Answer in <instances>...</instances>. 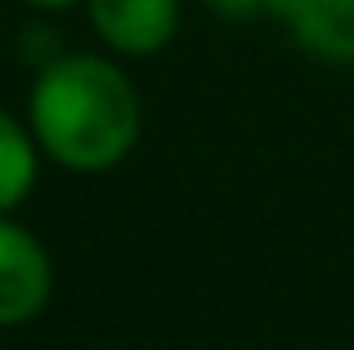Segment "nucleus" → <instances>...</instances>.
I'll return each mask as SVG.
<instances>
[{"label": "nucleus", "instance_id": "nucleus-4", "mask_svg": "<svg viewBox=\"0 0 354 350\" xmlns=\"http://www.w3.org/2000/svg\"><path fill=\"white\" fill-rule=\"evenodd\" d=\"M292 27L305 54L337 68H354V0H260Z\"/></svg>", "mask_w": 354, "mask_h": 350}, {"label": "nucleus", "instance_id": "nucleus-2", "mask_svg": "<svg viewBox=\"0 0 354 350\" xmlns=\"http://www.w3.org/2000/svg\"><path fill=\"white\" fill-rule=\"evenodd\" d=\"M54 288L50 252L32 229L0 216V328L27 324L45 310Z\"/></svg>", "mask_w": 354, "mask_h": 350}, {"label": "nucleus", "instance_id": "nucleus-1", "mask_svg": "<svg viewBox=\"0 0 354 350\" xmlns=\"http://www.w3.org/2000/svg\"><path fill=\"white\" fill-rule=\"evenodd\" d=\"M27 126L50 162L81 175L113 171L139 144L144 104L113 59L63 54L50 59L27 95Z\"/></svg>", "mask_w": 354, "mask_h": 350}, {"label": "nucleus", "instance_id": "nucleus-5", "mask_svg": "<svg viewBox=\"0 0 354 350\" xmlns=\"http://www.w3.org/2000/svg\"><path fill=\"white\" fill-rule=\"evenodd\" d=\"M36 144L32 126H23L18 117H9L0 108V216H9L14 207H23V198L36 184Z\"/></svg>", "mask_w": 354, "mask_h": 350}, {"label": "nucleus", "instance_id": "nucleus-3", "mask_svg": "<svg viewBox=\"0 0 354 350\" xmlns=\"http://www.w3.org/2000/svg\"><path fill=\"white\" fill-rule=\"evenodd\" d=\"M86 9L99 41L130 59L166 50L180 32V0H86Z\"/></svg>", "mask_w": 354, "mask_h": 350}, {"label": "nucleus", "instance_id": "nucleus-6", "mask_svg": "<svg viewBox=\"0 0 354 350\" xmlns=\"http://www.w3.org/2000/svg\"><path fill=\"white\" fill-rule=\"evenodd\" d=\"M32 9H72V5H81V0H27Z\"/></svg>", "mask_w": 354, "mask_h": 350}]
</instances>
